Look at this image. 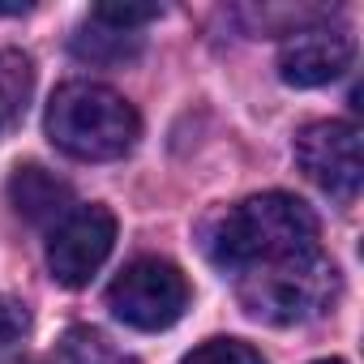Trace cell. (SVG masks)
<instances>
[{"label":"cell","mask_w":364,"mask_h":364,"mask_svg":"<svg viewBox=\"0 0 364 364\" xmlns=\"http://www.w3.org/2000/svg\"><path fill=\"white\" fill-rule=\"evenodd\" d=\"M159 14H163V5H99V9L90 14V22H103V26H112V31L137 35V26L154 22Z\"/></svg>","instance_id":"12"},{"label":"cell","mask_w":364,"mask_h":364,"mask_svg":"<svg viewBox=\"0 0 364 364\" xmlns=\"http://www.w3.org/2000/svg\"><path fill=\"white\" fill-rule=\"evenodd\" d=\"M296 163L326 198H334L343 206H351L360 198L364 146H360V129L355 124H347V120L304 124L300 137H296Z\"/></svg>","instance_id":"5"},{"label":"cell","mask_w":364,"mask_h":364,"mask_svg":"<svg viewBox=\"0 0 364 364\" xmlns=\"http://www.w3.org/2000/svg\"><path fill=\"white\" fill-rule=\"evenodd\" d=\"M317 364H343V360H317Z\"/></svg>","instance_id":"16"},{"label":"cell","mask_w":364,"mask_h":364,"mask_svg":"<svg viewBox=\"0 0 364 364\" xmlns=\"http://www.w3.org/2000/svg\"><path fill=\"white\" fill-rule=\"evenodd\" d=\"M0 14H26V5H0Z\"/></svg>","instance_id":"15"},{"label":"cell","mask_w":364,"mask_h":364,"mask_svg":"<svg viewBox=\"0 0 364 364\" xmlns=\"http://www.w3.org/2000/svg\"><path fill=\"white\" fill-rule=\"evenodd\" d=\"M351 56H355V43H351L347 31L300 26L279 48V77L296 90H313V86H326V82L343 77Z\"/></svg>","instance_id":"7"},{"label":"cell","mask_w":364,"mask_h":364,"mask_svg":"<svg viewBox=\"0 0 364 364\" xmlns=\"http://www.w3.org/2000/svg\"><path fill=\"white\" fill-rule=\"evenodd\" d=\"M141 48V35H129V31H112L103 22H90L73 35V56L77 60H90V65H124L133 60Z\"/></svg>","instance_id":"9"},{"label":"cell","mask_w":364,"mask_h":364,"mask_svg":"<svg viewBox=\"0 0 364 364\" xmlns=\"http://www.w3.org/2000/svg\"><path fill=\"white\" fill-rule=\"evenodd\" d=\"M9 206L26 219V223H60L73 210V189L69 180H60L56 171L39 167V163H22L9 176Z\"/></svg>","instance_id":"8"},{"label":"cell","mask_w":364,"mask_h":364,"mask_svg":"<svg viewBox=\"0 0 364 364\" xmlns=\"http://www.w3.org/2000/svg\"><path fill=\"white\" fill-rule=\"evenodd\" d=\"M240 309L266 326H300L321 317L338 296V270L321 249L236 274Z\"/></svg>","instance_id":"3"},{"label":"cell","mask_w":364,"mask_h":364,"mask_svg":"<svg viewBox=\"0 0 364 364\" xmlns=\"http://www.w3.org/2000/svg\"><path fill=\"white\" fill-rule=\"evenodd\" d=\"M95 364H137L129 355H103V347H95Z\"/></svg>","instance_id":"14"},{"label":"cell","mask_w":364,"mask_h":364,"mask_svg":"<svg viewBox=\"0 0 364 364\" xmlns=\"http://www.w3.org/2000/svg\"><path fill=\"white\" fill-rule=\"evenodd\" d=\"M185 364H266L262 351L245 338H210L185 355Z\"/></svg>","instance_id":"11"},{"label":"cell","mask_w":364,"mask_h":364,"mask_svg":"<svg viewBox=\"0 0 364 364\" xmlns=\"http://www.w3.org/2000/svg\"><path fill=\"white\" fill-rule=\"evenodd\" d=\"M35 69L22 52H0V124H14L26 112Z\"/></svg>","instance_id":"10"},{"label":"cell","mask_w":364,"mask_h":364,"mask_svg":"<svg viewBox=\"0 0 364 364\" xmlns=\"http://www.w3.org/2000/svg\"><path fill=\"white\" fill-rule=\"evenodd\" d=\"M112 245H116V215L99 202L73 206L48 236V270L65 287H86L112 257Z\"/></svg>","instance_id":"6"},{"label":"cell","mask_w":364,"mask_h":364,"mask_svg":"<svg viewBox=\"0 0 364 364\" xmlns=\"http://www.w3.org/2000/svg\"><path fill=\"white\" fill-rule=\"evenodd\" d=\"M26 330H31L26 304H18V300H9V296H0V351L14 347V343H22Z\"/></svg>","instance_id":"13"},{"label":"cell","mask_w":364,"mask_h":364,"mask_svg":"<svg viewBox=\"0 0 364 364\" xmlns=\"http://www.w3.org/2000/svg\"><path fill=\"white\" fill-rule=\"evenodd\" d=\"M48 137L82 163L124 159L141 137V116L103 82H65L48 103Z\"/></svg>","instance_id":"2"},{"label":"cell","mask_w":364,"mask_h":364,"mask_svg":"<svg viewBox=\"0 0 364 364\" xmlns=\"http://www.w3.org/2000/svg\"><path fill=\"white\" fill-rule=\"evenodd\" d=\"M107 309L133 330H146V334L167 330L189 309V279L180 274V266L163 257H137L112 279Z\"/></svg>","instance_id":"4"},{"label":"cell","mask_w":364,"mask_h":364,"mask_svg":"<svg viewBox=\"0 0 364 364\" xmlns=\"http://www.w3.org/2000/svg\"><path fill=\"white\" fill-rule=\"evenodd\" d=\"M202 245L219 270L245 274L317 249V215L291 193H257L210 215Z\"/></svg>","instance_id":"1"}]
</instances>
